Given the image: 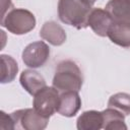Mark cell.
<instances>
[{"label":"cell","mask_w":130,"mask_h":130,"mask_svg":"<svg viewBox=\"0 0 130 130\" xmlns=\"http://www.w3.org/2000/svg\"><path fill=\"white\" fill-rule=\"evenodd\" d=\"M92 6L85 0H59L58 16L59 19L70 26L82 29L88 26L87 19Z\"/></svg>","instance_id":"obj_1"},{"label":"cell","mask_w":130,"mask_h":130,"mask_svg":"<svg viewBox=\"0 0 130 130\" xmlns=\"http://www.w3.org/2000/svg\"><path fill=\"white\" fill-rule=\"evenodd\" d=\"M102 112L104 116L103 129H106V130H126L127 129V125L125 124V115H123L121 112L109 107Z\"/></svg>","instance_id":"obj_14"},{"label":"cell","mask_w":130,"mask_h":130,"mask_svg":"<svg viewBox=\"0 0 130 130\" xmlns=\"http://www.w3.org/2000/svg\"><path fill=\"white\" fill-rule=\"evenodd\" d=\"M52 84L60 92L79 91L83 84L82 72L74 61L63 60L56 66Z\"/></svg>","instance_id":"obj_2"},{"label":"cell","mask_w":130,"mask_h":130,"mask_svg":"<svg viewBox=\"0 0 130 130\" xmlns=\"http://www.w3.org/2000/svg\"><path fill=\"white\" fill-rule=\"evenodd\" d=\"M108 107L121 112L125 116L130 115V94L126 92H117L109 99Z\"/></svg>","instance_id":"obj_16"},{"label":"cell","mask_w":130,"mask_h":130,"mask_svg":"<svg viewBox=\"0 0 130 130\" xmlns=\"http://www.w3.org/2000/svg\"><path fill=\"white\" fill-rule=\"evenodd\" d=\"M85 1H86V2H87V3L89 4V5H91V6H92V5L94 4V2H95L96 0H85Z\"/></svg>","instance_id":"obj_19"},{"label":"cell","mask_w":130,"mask_h":130,"mask_svg":"<svg viewBox=\"0 0 130 130\" xmlns=\"http://www.w3.org/2000/svg\"><path fill=\"white\" fill-rule=\"evenodd\" d=\"M107 37L110 41L120 47L129 48L130 47V24L124 22L114 21L110 25Z\"/></svg>","instance_id":"obj_11"},{"label":"cell","mask_w":130,"mask_h":130,"mask_svg":"<svg viewBox=\"0 0 130 130\" xmlns=\"http://www.w3.org/2000/svg\"><path fill=\"white\" fill-rule=\"evenodd\" d=\"M40 37L53 46L63 45L67 38L64 28L54 20L46 21L43 24L40 30Z\"/></svg>","instance_id":"obj_9"},{"label":"cell","mask_w":130,"mask_h":130,"mask_svg":"<svg viewBox=\"0 0 130 130\" xmlns=\"http://www.w3.org/2000/svg\"><path fill=\"white\" fill-rule=\"evenodd\" d=\"M12 6V3H11V0H1V7H2V16H4L7 12V8L10 9V7ZM1 16V17H2Z\"/></svg>","instance_id":"obj_18"},{"label":"cell","mask_w":130,"mask_h":130,"mask_svg":"<svg viewBox=\"0 0 130 130\" xmlns=\"http://www.w3.org/2000/svg\"><path fill=\"white\" fill-rule=\"evenodd\" d=\"M104 116L100 111H85L76 121V127L78 130H100L103 128Z\"/></svg>","instance_id":"obj_13"},{"label":"cell","mask_w":130,"mask_h":130,"mask_svg":"<svg viewBox=\"0 0 130 130\" xmlns=\"http://www.w3.org/2000/svg\"><path fill=\"white\" fill-rule=\"evenodd\" d=\"M19 82L21 86L30 94L35 95L39 90L44 88L46 85V80L41 73L34 69H26L20 73Z\"/></svg>","instance_id":"obj_10"},{"label":"cell","mask_w":130,"mask_h":130,"mask_svg":"<svg viewBox=\"0 0 130 130\" xmlns=\"http://www.w3.org/2000/svg\"><path fill=\"white\" fill-rule=\"evenodd\" d=\"M81 107V99L78 91H63L60 92V100L57 113L63 117H74Z\"/></svg>","instance_id":"obj_8"},{"label":"cell","mask_w":130,"mask_h":130,"mask_svg":"<svg viewBox=\"0 0 130 130\" xmlns=\"http://www.w3.org/2000/svg\"><path fill=\"white\" fill-rule=\"evenodd\" d=\"M1 60V83H9L14 80L16 73L18 72L17 62L9 55L2 54L0 56Z\"/></svg>","instance_id":"obj_15"},{"label":"cell","mask_w":130,"mask_h":130,"mask_svg":"<svg viewBox=\"0 0 130 130\" xmlns=\"http://www.w3.org/2000/svg\"><path fill=\"white\" fill-rule=\"evenodd\" d=\"M60 91L54 86H45L39 90L32 100V108L43 117L50 118L58 110Z\"/></svg>","instance_id":"obj_4"},{"label":"cell","mask_w":130,"mask_h":130,"mask_svg":"<svg viewBox=\"0 0 130 130\" xmlns=\"http://www.w3.org/2000/svg\"><path fill=\"white\" fill-rule=\"evenodd\" d=\"M1 26L13 35H25L36 26V17L32 12L24 8H12L1 17Z\"/></svg>","instance_id":"obj_3"},{"label":"cell","mask_w":130,"mask_h":130,"mask_svg":"<svg viewBox=\"0 0 130 130\" xmlns=\"http://www.w3.org/2000/svg\"><path fill=\"white\" fill-rule=\"evenodd\" d=\"M21 58L24 65L29 68L43 67L50 58V48L43 41L30 43L23 49Z\"/></svg>","instance_id":"obj_6"},{"label":"cell","mask_w":130,"mask_h":130,"mask_svg":"<svg viewBox=\"0 0 130 130\" xmlns=\"http://www.w3.org/2000/svg\"><path fill=\"white\" fill-rule=\"evenodd\" d=\"M15 123V128L25 130H43L49 123V118L40 115L34 108L21 109L11 113Z\"/></svg>","instance_id":"obj_5"},{"label":"cell","mask_w":130,"mask_h":130,"mask_svg":"<svg viewBox=\"0 0 130 130\" xmlns=\"http://www.w3.org/2000/svg\"><path fill=\"white\" fill-rule=\"evenodd\" d=\"M113 22V18L106 9L102 8H92L88 19L87 24L93 30V32L100 37H106L110 25Z\"/></svg>","instance_id":"obj_7"},{"label":"cell","mask_w":130,"mask_h":130,"mask_svg":"<svg viewBox=\"0 0 130 130\" xmlns=\"http://www.w3.org/2000/svg\"><path fill=\"white\" fill-rule=\"evenodd\" d=\"M0 129L13 130L15 129V123L11 114H6L5 112H0Z\"/></svg>","instance_id":"obj_17"},{"label":"cell","mask_w":130,"mask_h":130,"mask_svg":"<svg viewBox=\"0 0 130 130\" xmlns=\"http://www.w3.org/2000/svg\"><path fill=\"white\" fill-rule=\"evenodd\" d=\"M105 8L114 21L130 24V0H109Z\"/></svg>","instance_id":"obj_12"}]
</instances>
